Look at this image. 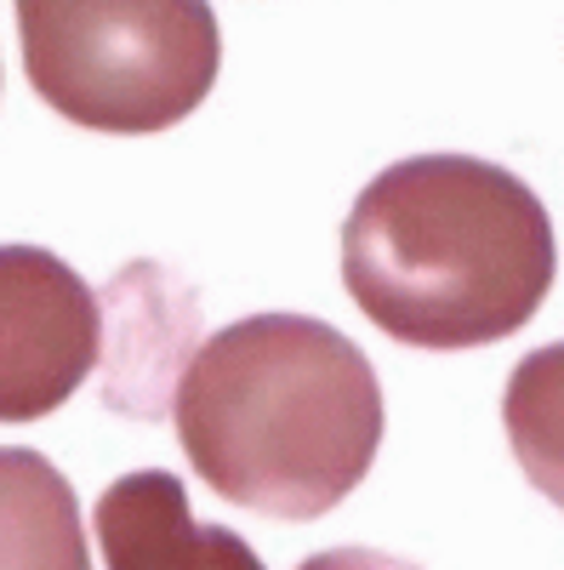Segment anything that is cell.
I'll list each match as a JSON object with an SVG mask.
<instances>
[{
  "instance_id": "obj_3",
  "label": "cell",
  "mask_w": 564,
  "mask_h": 570,
  "mask_svg": "<svg viewBox=\"0 0 564 570\" xmlns=\"http://www.w3.org/2000/svg\"><path fill=\"white\" fill-rule=\"evenodd\" d=\"M18 40L40 104L120 137L188 120L222 69L206 0H18Z\"/></svg>"
},
{
  "instance_id": "obj_5",
  "label": "cell",
  "mask_w": 564,
  "mask_h": 570,
  "mask_svg": "<svg viewBox=\"0 0 564 570\" xmlns=\"http://www.w3.org/2000/svg\"><path fill=\"white\" fill-rule=\"evenodd\" d=\"M98 548L109 570H268L228 525H195L188 491L166 468H137L98 497Z\"/></svg>"
},
{
  "instance_id": "obj_7",
  "label": "cell",
  "mask_w": 564,
  "mask_h": 570,
  "mask_svg": "<svg viewBox=\"0 0 564 570\" xmlns=\"http://www.w3.org/2000/svg\"><path fill=\"white\" fill-rule=\"evenodd\" d=\"M502 422L525 480L553 508H564V343H547L513 365L502 394Z\"/></svg>"
},
{
  "instance_id": "obj_6",
  "label": "cell",
  "mask_w": 564,
  "mask_h": 570,
  "mask_svg": "<svg viewBox=\"0 0 564 570\" xmlns=\"http://www.w3.org/2000/svg\"><path fill=\"white\" fill-rule=\"evenodd\" d=\"M0 570H91L75 491L29 445H0Z\"/></svg>"
},
{
  "instance_id": "obj_2",
  "label": "cell",
  "mask_w": 564,
  "mask_h": 570,
  "mask_svg": "<svg viewBox=\"0 0 564 570\" xmlns=\"http://www.w3.org/2000/svg\"><path fill=\"white\" fill-rule=\"evenodd\" d=\"M553 223L507 166L416 155L376 171L343 228V279L359 314L410 348H485L553 292Z\"/></svg>"
},
{
  "instance_id": "obj_4",
  "label": "cell",
  "mask_w": 564,
  "mask_h": 570,
  "mask_svg": "<svg viewBox=\"0 0 564 570\" xmlns=\"http://www.w3.org/2000/svg\"><path fill=\"white\" fill-rule=\"evenodd\" d=\"M98 292L46 246H0V422L52 416L98 365Z\"/></svg>"
},
{
  "instance_id": "obj_8",
  "label": "cell",
  "mask_w": 564,
  "mask_h": 570,
  "mask_svg": "<svg viewBox=\"0 0 564 570\" xmlns=\"http://www.w3.org/2000/svg\"><path fill=\"white\" fill-rule=\"evenodd\" d=\"M297 570H416V564L394 559V553H376V548H332V553L303 559Z\"/></svg>"
},
{
  "instance_id": "obj_1",
  "label": "cell",
  "mask_w": 564,
  "mask_h": 570,
  "mask_svg": "<svg viewBox=\"0 0 564 570\" xmlns=\"http://www.w3.org/2000/svg\"><path fill=\"white\" fill-rule=\"evenodd\" d=\"M177 440L234 508L332 513L383 445V383L359 343L314 314H251L195 348L177 383Z\"/></svg>"
}]
</instances>
